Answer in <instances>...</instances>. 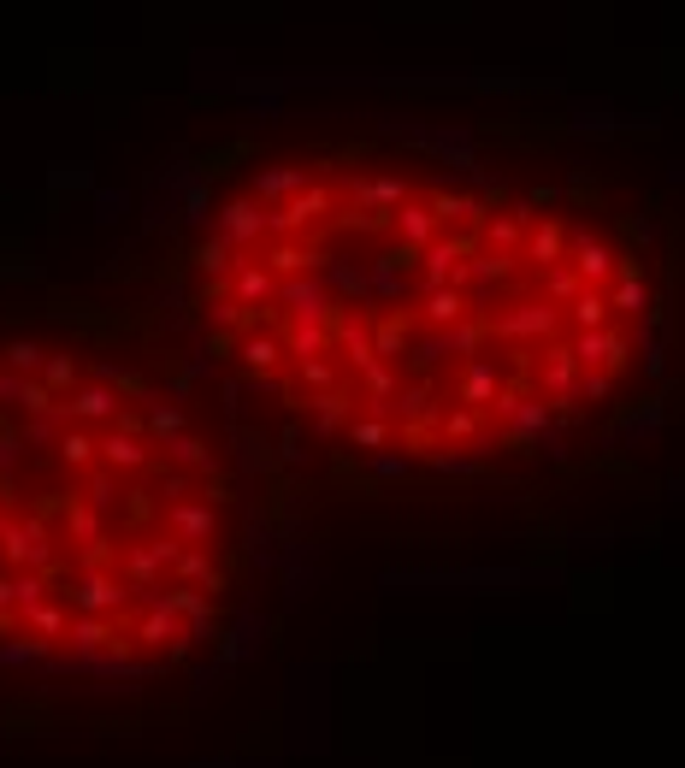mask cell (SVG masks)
<instances>
[{"mask_svg": "<svg viewBox=\"0 0 685 768\" xmlns=\"http://www.w3.org/2000/svg\"><path fill=\"white\" fill-rule=\"evenodd\" d=\"M213 325H243V308H237V302H219V308H213Z\"/></svg>", "mask_w": 685, "mask_h": 768, "instance_id": "56", "label": "cell"}, {"mask_svg": "<svg viewBox=\"0 0 685 768\" xmlns=\"http://www.w3.org/2000/svg\"><path fill=\"white\" fill-rule=\"evenodd\" d=\"M343 420H349V396H343V390H325V396H313V432H319V438H331Z\"/></svg>", "mask_w": 685, "mask_h": 768, "instance_id": "14", "label": "cell"}, {"mask_svg": "<svg viewBox=\"0 0 685 768\" xmlns=\"http://www.w3.org/2000/svg\"><path fill=\"white\" fill-rule=\"evenodd\" d=\"M42 390L54 396V390H77V367H71V355H48V367H42Z\"/></svg>", "mask_w": 685, "mask_h": 768, "instance_id": "29", "label": "cell"}, {"mask_svg": "<svg viewBox=\"0 0 685 768\" xmlns=\"http://www.w3.org/2000/svg\"><path fill=\"white\" fill-rule=\"evenodd\" d=\"M125 574H130V591H148L154 574H160V556H154V544H136L125 556Z\"/></svg>", "mask_w": 685, "mask_h": 768, "instance_id": "22", "label": "cell"}, {"mask_svg": "<svg viewBox=\"0 0 685 768\" xmlns=\"http://www.w3.org/2000/svg\"><path fill=\"white\" fill-rule=\"evenodd\" d=\"M89 184V172L83 166H65V172H54V190H83Z\"/></svg>", "mask_w": 685, "mask_h": 768, "instance_id": "52", "label": "cell"}, {"mask_svg": "<svg viewBox=\"0 0 685 768\" xmlns=\"http://www.w3.org/2000/svg\"><path fill=\"white\" fill-rule=\"evenodd\" d=\"M6 272H12V266H6V260H0V278H6Z\"/></svg>", "mask_w": 685, "mask_h": 768, "instance_id": "62", "label": "cell"}, {"mask_svg": "<svg viewBox=\"0 0 685 768\" xmlns=\"http://www.w3.org/2000/svg\"><path fill=\"white\" fill-rule=\"evenodd\" d=\"M278 302L296 314V325L331 320V296H325V284H313V278H284V284H278Z\"/></svg>", "mask_w": 685, "mask_h": 768, "instance_id": "1", "label": "cell"}, {"mask_svg": "<svg viewBox=\"0 0 685 768\" xmlns=\"http://www.w3.org/2000/svg\"><path fill=\"white\" fill-rule=\"evenodd\" d=\"M520 237V219H502V225H491V243H514Z\"/></svg>", "mask_w": 685, "mask_h": 768, "instance_id": "57", "label": "cell"}, {"mask_svg": "<svg viewBox=\"0 0 685 768\" xmlns=\"http://www.w3.org/2000/svg\"><path fill=\"white\" fill-rule=\"evenodd\" d=\"M278 461H290V467L302 461V432H296V426H290V432L278 438Z\"/></svg>", "mask_w": 685, "mask_h": 768, "instance_id": "51", "label": "cell"}, {"mask_svg": "<svg viewBox=\"0 0 685 768\" xmlns=\"http://www.w3.org/2000/svg\"><path fill=\"white\" fill-rule=\"evenodd\" d=\"M142 426H148L154 438H166V444H172V438H184V408H154Z\"/></svg>", "mask_w": 685, "mask_h": 768, "instance_id": "32", "label": "cell"}, {"mask_svg": "<svg viewBox=\"0 0 685 768\" xmlns=\"http://www.w3.org/2000/svg\"><path fill=\"white\" fill-rule=\"evenodd\" d=\"M6 509H12V479H0V520H6Z\"/></svg>", "mask_w": 685, "mask_h": 768, "instance_id": "61", "label": "cell"}, {"mask_svg": "<svg viewBox=\"0 0 685 768\" xmlns=\"http://www.w3.org/2000/svg\"><path fill=\"white\" fill-rule=\"evenodd\" d=\"M278 355H284V343H278V337H249V343H243V367H254V373L278 367Z\"/></svg>", "mask_w": 685, "mask_h": 768, "instance_id": "28", "label": "cell"}, {"mask_svg": "<svg viewBox=\"0 0 685 768\" xmlns=\"http://www.w3.org/2000/svg\"><path fill=\"white\" fill-rule=\"evenodd\" d=\"M302 379H308L313 390H319V396H325V390H331V379H337V373H331V361H302Z\"/></svg>", "mask_w": 685, "mask_h": 768, "instance_id": "48", "label": "cell"}, {"mask_svg": "<svg viewBox=\"0 0 685 768\" xmlns=\"http://www.w3.org/2000/svg\"><path fill=\"white\" fill-rule=\"evenodd\" d=\"M550 290H556V296H573V290H579V278H573V272H556V278H550Z\"/></svg>", "mask_w": 685, "mask_h": 768, "instance_id": "59", "label": "cell"}, {"mask_svg": "<svg viewBox=\"0 0 685 768\" xmlns=\"http://www.w3.org/2000/svg\"><path fill=\"white\" fill-rule=\"evenodd\" d=\"M60 461H65V467H89V461H95V438H89V432H65V438H60Z\"/></svg>", "mask_w": 685, "mask_h": 768, "instance_id": "30", "label": "cell"}, {"mask_svg": "<svg viewBox=\"0 0 685 768\" xmlns=\"http://www.w3.org/2000/svg\"><path fill=\"white\" fill-rule=\"evenodd\" d=\"M60 414H65V408H60ZM60 414H42V420H30V426H24V438H30L36 449H48V444H54V432H60Z\"/></svg>", "mask_w": 685, "mask_h": 768, "instance_id": "42", "label": "cell"}, {"mask_svg": "<svg viewBox=\"0 0 685 768\" xmlns=\"http://www.w3.org/2000/svg\"><path fill=\"white\" fill-rule=\"evenodd\" d=\"M125 591L130 585H119L113 574H83L77 579V591H71V603H77L83 615H101V621H107V615L125 609Z\"/></svg>", "mask_w": 685, "mask_h": 768, "instance_id": "2", "label": "cell"}, {"mask_svg": "<svg viewBox=\"0 0 685 768\" xmlns=\"http://www.w3.org/2000/svg\"><path fill=\"white\" fill-rule=\"evenodd\" d=\"M195 266H201V272H213V278H219V272H225V266H231V249H225V243H219V237H213V243H201V249H195Z\"/></svg>", "mask_w": 685, "mask_h": 768, "instance_id": "41", "label": "cell"}, {"mask_svg": "<svg viewBox=\"0 0 685 768\" xmlns=\"http://www.w3.org/2000/svg\"><path fill=\"white\" fill-rule=\"evenodd\" d=\"M461 402H467V408L497 402V373H491L485 361H473V367H467V379H461Z\"/></svg>", "mask_w": 685, "mask_h": 768, "instance_id": "16", "label": "cell"}, {"mask_svg": "<svg viewBox=\"0 0 685 768\" xmlns=\"http://www.w3.org/2000/svg\"><path fill=\"white\" fill-rule=\"evenodd\" d=\"M18 384H24V379H12V373L0 367V402H18Z\"/></svg>", "mask_w": 685, "mask_h": 768, "instance_id": "60", "label": "cell"}, {"mask_svg": "<svg viewBox=\"0 0 685 768\" xmlns=\"http://www.w3.org/2000/svg\"><path fill=\"white\" fill-rule=\"evenodd\" d=\"M302 190H308V172H302V166H266V172L254 178V195H260V201H278V207Z\"/></svg>", "mask_w": 685, "mask_h": 768, "instance_id": "7", "label": "cell"}, {"mask_svg": "<svg viewBox=\"0 0 685 768\" xmlns=\"http://www.w3.org/2000/svg\"><path fill=\"white\" fill-rule=\"evenodd\" d=\"M0 367H6L12 379H30V373H42V367H48V349H42V343H30V337H12V343L0 349Z\"/></svg>", "mask_w": 685, "mask_h": 768, "instance_id": "10", "label": "cell"}, {"mask_svg": "<svg viewBox=\"0 0 685 768\" xmlns=\"http://www.w3.org/2000/svg\"><path fill=\"white\" fill-rule=\"evenodd\" d=\"M437 473H479V461L473 455H432Z\"/></svg>", "mask_w": 685, "mask_h": 768, "instance_id": "49", "label": "cell"}, {"mask_svg": "<svg viewBox=\"0 0 685 768\" xmlns=\"http://www.w3.org/2000/svg\"><path fill=\"white\" fill-rule=\"evenodd\" d=\"M213 526H219V520H213V509H201V503H178V509H172V532H178V544H184V538H195V544H201V538H213Z\"/></svg>", "mask_w": 685, "mask_h": 768, "instance_id": "13", "label": "cell"}, {"mask_svg": "<svg viewBox=\"0 0 685 768\" xmlns=\"http://www.w3.org/2000/svg\"><path fill=\"white\" fill-rule=\"evenodd\" d=\"M272 272H284V278H296V272H308V266H319V260L325 255H308V249H296V243H278V249H272Z\"/></svg>", "mask_w": 685, "mask_h": 768, "instance_id": "25", "label": "cell"}, {"mask_svg": "<svg viewBox=\"0 0 685 768\" xmlns=\"http://www.w3.org/2000/svg\"><path fill=\"white\" fill-rule=\"evenodd\" d=\"M325 343H331V325H290V337H284V349L302 355V361H319Z\"/></svg>", "mask_w": 685, "mask_h": 768, "instance_id": "19", "label": "cell"}, {"mask_svg": "<svg viewBox=\"0 0 685 768\" xmlns=\"http://www.w3.org/2000/svg\"><path fill=\"white\" fill-rule=\"evenodd\" d=\"M60 408L65 414H77V420H113V414H119V396H113L107 384H77Z\"/></svg>", "mask_w": 685, "mask_h": 768, "instance_id": "5", "label": "cell"}, {"mask_svg": "<svg viewBox=\"0 0 685 768\" xmlns=\"http://www.w3.org/2000/svg\"><path fill=\"white\" fill-rule=\"evenodd\" d=\"M24 621H30V627H36V633H42V644L65 639V627H71V621H65V609H60V603H42V609H30V615H24Z\"/></svg>", "mask_w": 685, "mask_h": 768, "instance_id": "26", "label": "cell"}, {"mask_svg": "<svg viewBox=\"0 0 685 768\" xmlns=\"http://www.w3.org/2000/svg\"><path fill=\"white\" fill-rule=\"evenodd\" d=\"M231 290H237V308H243V302H272V296H278V284H272L266 266H237V284H231Z\"/></svg>", "mask_w": 685, "mask_h": 768, "instance_id": "15", "label": "cell"}, {"mask_svg": "<svg viewBox=\"0 0 685 768\" xmlns=\"http://www.w3.org/2000/svg\"><path fill=\"white\" fill-rule=\"evenodd\" d=\"M473 426H479V414H473V408H461V414H449V438H467Z\"/></svg>", "mask_w": 685, "mask_h": 768, "instance_id": "53", "label": "cell"}, {"mask_svg": "<svg viewBox=\"0 0 685 768\" xmlns=\"http://www.w3.org/2000/svg\"><path fill=\"white\" fill-rule=\"evenodd\" d=\"M237 449H243V461H249V467H272V455H266V438H254V432H237Z\"/></svg>", "mask_w": 685, "mask_h": 768, "instance_id": "44", "label": "cell"}, {"mask_svg": "<svg viewBox=\"0 0 685 768\" xmlns=\"http://www.w3.org/2000/svg\"><path fill=\"white\" fill-rule=\"evenodd\" d=\"M113 503H119V485H113V473L101 467V473L89 479V509L101 514V509H113Z\"/></svg>", "mask_w": 685, "mask_h": 768, "instance_id": "38", "label": "cell"}, {"mask_svg": "<svg viewBox=\"0 0 685 768\" xmlns=\"http://www.w3.org/2000/svg\"><path fill=\"white\" fill-rule=\"evenodd\" d=\"M402 420H432V390H426V384L402 390Z\"/></svg>", "mask_w": 685, "mask_h": 768, "instance_id": "40", "label": "cell"}, {"mask_svg": "<svg viewBox=\"0 0 685 768\" xmlns=\"http://www.w3.org/2000/svg\"><path fill=\"white\" fill-rule=\"evenodd\" d=\"M184 213H189V219H207V190H201V184L184 195Z\"/></svg>", "mask_w": 685, "mask_h": 768, "instance_id": "54", "label": "cell"}, {"mask_svg": "<svg viewBox=\"0 0 685 768\" xmlns=\"http://www.w3.org/2000/svg\"><path fill=\"white\" fill-rule=\"evenodd\" d=\"M95 207H101V219H119V207H125V195H95Z\"/></svg>", "mask_w": 685, "mask_h": 768, "instance_id": "58", "label": "cell"}, {"mask_svg": "<svg viewBox=\"0 0 685 768\" xmlns=\"http://www.w3.org/2000/svg\"><path fill=\"white\" fill-rule=\"evenodd\" d=\"M331 284H337L343 296H367V272H361V266H349V260H337V266H331Z\"/></svg>", "mask_w": 685, "mask_h": 768, "instance_id": "37", "label": "cell"}, {"mask_svg": "<svg viewBox=\"0 0 685 768\" xmlns=\"http://www.w3.org/2000/svg\"><path fill=\"white\" fill-rule=\"evenodd\" d=\"M502 331H550V314H538V308H526V314H508Z\"/></svg>", "mask_w": 685, "mask_h": 768, "instance_id": "45", "label": "cell"}, {"mask_svg": "<svg viewBox=\"0 0 685 768\" xmlns=\"http://www.w3.org/2000/svg\"><path fill=\"white\" fill-rule=\"evenodd\" d=\"M166 449H172V461H184V467H201V473H213V455L195 444V438H172Z\"/></svg>", "mask_w": 685, "mask_h": 768, "instance_id": "36", "label": "cell"}, {"mask_svg": "<svg viewBox=\"0 0 685 768\" xmlns=\"http://www.w3.org/2000/svg\"><path fill=\"white\" fill-rule=\"evenodd\" d=\"M390 219H396V231H402V249H414V255H420V249H432V231H437L432 207H414V201H402Z\"/></svg>", "mask_w": 685, "mask_h": 768, "instance_id": "6", "label": "cell"}, {"mask_svg": "<svg viewBox=\"0 0 685 768\" xmlns=\"http://www.w3.org/2000/svg\"><path fill=\"white\" fill-rule=\"evenodd\" d=\"M65 639L77 656H95V650H113V621H101V615H77L71 627H65Z\"/></svg>", "mask_w": 685, "mask_h": 768, "instance_id": "9", "label": "cell"}, {"mask_svg": "<svg viewBox=\"0 0 685 768\" xmlns=\"http://www.w3.org/2000/svg\"><path fill=\"white\" fill-rule=\"evenodd\" d=\"M573 320L585 325V331H603V320H609V302H603V296H579V302H573Z\"/></svg>", "mask_w": 685, "mask_h": 768, "instance_id": "35", "label": "cell"}, {"mask_svg": "<svg viewBox=\"0 0 685 768\" xmlns=\"http://www.w3.org/2000/svg\"><path fill=\"white\" fill-rule=\"evenodd\" d=\"M349 438H355V449H373V455H384V438H390V426H384V420H361Z\"/></svg>", "mask_w": 685, "mask_h": 768, "instance_id": "39", "label": "cell"}, {"mask_svg": "<svg viewBox=\"0 0 685 768\" xmlns=\"http://www.w3.org/2000/svg\"><path fill=\"white\" fill-rule=\"evenodd\" d=\"M373 473L378 479H402L408 473V455H373Z\"/></svg>", "mask_w": 685, "mask_h": 768, "instance_id": "50", "label": "cell"}, {"mask_svg": "<svg viewBox=\"0 0 685 768\" xmlns=\"http://www.w3.org/2000/svg\"><path fill=\"white\" fill-rule=\"evenodd\" d=\"M367 396H373V408H384V402L396 396V373H390L384 361H373V367H367Z\"/></svg>", "mask_w": 685, "mask_h": 768, "instance_id": "34", "label": "cell"}, {"mask_svg": "<svg viewBox=\"0 0 685 768\" xmlns=\"http://www.w3.org/2000/svg\"><path fill=\"white\" fill-rule=\"evenodd\" d=\"M65 526H71V538L89 550V544H101V514L89 509V503H77V509L65 514Z\"/></svg>", "mask_w": 685, "mask_h": 768, "instance_id": "27", "label": "cell"}, {"mask_svg": "<svg viewBox=\"0 0 685 768\" xmlns=\"http://www.w3.org/2000/svg\"><path fill=\"white\" fill-rule=\"evenodd\" d=\"M355 201L367 207V213H378V207H402V178H373V184H355Z\"/></svg>", "mask_w": 685, "mask_h": 768, "instance_id": "18", "label": "cell"}, {"mask_svg": "<svg viewBox=\"0 0 685 768\" xmlns=\"http://www.w3.org/2000/svg\"><path fill=\"white\" fill-rule=\"evenodd\" d=\"M337 343L349 349V361H355L361 373H367V367L378 361V355H373V331H367V320H337Z\"/></svg>", "mask_w": 685, "mask_h": 768, "instance_id": "12", "label": "cell"}, {"mask_svg": "<svg viewBox=\"0 0 685 768\" xmlns=\"http://www.w3.org/2000/svg\"><path fill=\"white\" fill-rule=\"evenodd\" d=\"M331 207V195L325 190H302V195H290L278 213H266V231H278V237H296V231H308L313 219Z\"/></svg>", "mask_w": 685, "mask_h": 768, "instance_id": "3", "label": "cell"}, {"mask_svg": "<svg viewBox=\"0 0 685 768\" xmlns=\"http://www.w3.org/2000/svg\"><path fill=\"white\" fill-rule=\"evenodd\" d=\"M48 603V574H18L12 579V609L18 615H30V609H42Z\"/></svg>", "mask_w": 685, "mask_h": 768, "instance_id": "20", "label": "cell"}, {"mask_svg": "<svg viewBox=\"0 0 685 768\" xmlns=\"http://www.w3.org/2000/svg\"><path fill=\"white\" fill-rule=\"evenodd\" d=\"M609 266H615V255H609L603 243H591V237L573 243V272H579V278H609Z\"/></svg>", "mask_w": 685, "mask_h": 768, "instance_id": "17", "label": "cell"}, {"mask_svg": "<svg viewBox=\"0 0 685 768\" xmlns=\"http://www.w3.org/2000/svg\"><path fill=\"white\" fill-rule=\"evenodd\" d=\"M644 302H650V296H644V284H638V278H621V290H615V302H609V308H626V314H638Z\"/></svg>", "mask_w": 685, "mask_h": 768, "instance_id": "43", "label": "cell"}, {"mask_svg": "<svg viewBox=\"0 0 685 768\" xmlns=\"http://www.w3.org/2000/svg\"><path fill=\"white\" fill-rule=\"evenodd\" d=\"M18 662H54V650L42 639H0V668H18Z\"/></svg>", "mask_w": 685, "mask_h": 768, "instance_id": "23", "label": "cell"}, {"mask_svg": "<svg viewBox=\"0 0 685 768\" xmlns=\"http://www.w3.org/2000/svg\"><path fill=\"white\" fill-rule=\"evenodd\" d=\"M178 574H184V579H201L207 591L219 585V574H213V562H207V550H178Z\"/></svg>", "mask_w": 685, "mask_h": 768, "instance_id": "31", "label": "cell"}, {"mask_svg": "<svg viewBox=\"0 0 685 768\" xmlns=\"http://www.w3.org/2000/svg\"><path fill=\"white\" fill-rule=\"evenodd\" d=\"M626 343L621 337H609V331H585V343H579V349H573V355H579V361H585V367H603V361H615V355H621Z\"/></svg>", "mask_w": 685, "mask_h": 768, "instance_id": "21", "label": "cell"}, {"mask_svg": "<svg viewBox=\"0 0 685 768\" xmlns=\"http://www.w3.org/2000/svg\"><path fill=\"white\" fill-rule=\"evenodd\" d=\"M461 314H467V302L455 290H426V320L432 325H455Z\"/></svg>", "mask_w": 685, "mask_h": 768, "instance_id": "24", "label": "cell"}, {"mask_svg": "<svg viewBox=\"0 0 685 768\" xmlns=\"http://www.w3.org/2000/svg\"><path fill=\"white\" fill-rule=\"evenodd\" d=\"M18 402H24V408H30L36 420H42V414H60V402H54V396L42 390V379H24V384H18Z\"/></svg>", "mask_w": 685, "mask_h": 768, "instance_id": "33", "label": "cell"}, {"mask_svg": "<svg viewBox=\"0 0 685 768\" xmlns=\"http://www.w3.org/2000/svg\"><path fill=\"white\" fill-rule=\"evenodd\" d=\"M95 449H101L107 473H136V467H148V449H142V438H130V432H107Z\"/></svg>", "mask_w": 685, "mask_h": 768, "instance_id": "8", "label": "cell"}, {"mask_svg": "<svg viewBox=\"0 0 685 768\" xmlns=\"http://www.w3.org/2000/svg\"><path fill=\"white\" fill-rule=\"evenodd\" d=\"M184 627H178V615H172V603L166 597H154V609L142 615V627H136V639L142 644H166V639H178Z\"/></svg>", "mask_w": 685, "mask_h": 768, "instance_id": "11", "label": "cell"}, {"mask_svg": "<svg viewBox=\"0 0 685 768\" xmlns=\"http://www.w3.org/2000/svg\"><path fill=\"white\" fill-rule=\"evenodd\" d=\"M260 231H266V213H260L254 201L219 207V243H225V249H249V243H260Z\"/></svg>", "mask_w": 685, "mask_h": 768, "instance_id": "4", "label": "cell"}, {"mask_svg": "<svg viewBox=\"0 0 685 768\" xmlns=\"http://www.w3.org/2000/svg\"><path fill=\"white\" fill-rule=\"evenodd\" d=\"M550 390H567V379H573V361H567V349H550Z\"/></svg>", "mask_w": 685, "mask_h": 768, "instance_id": "46", "label": "cell"}, {"mask_svg": "<svg viewBox=\"0 0 685 768\" xmlns=\"http://www.w3.org/2000/svg\"><path fill=\"white\" fill-rule=\"evenodd\" d=\"M18 455H24V438H18L12 426H0V479H6V467H12Z\"/></svg>", "mask_w": 685, "mask_h": 768, "instance_id": "47", "label": "cell"}, {"mask_svg": "<svg viewBox=\"0 0 685 768\" xmlns=\"http://www.w3.org/2000/svg\"><path fill=\"white\" fill-rule=\"evenodd\" d=\"M556 249H561V237H556V231H538V237H532V255H544V260H550Z\"/></svg>", "mask_w": 685, "mask_h": 768, "instance_id": "55", "label": "cell"}]
</instances>
